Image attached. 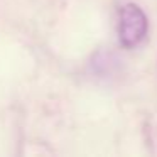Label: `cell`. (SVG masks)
<instances>
[{
    "label": "cell",
    "instance_id": "obj_1",
    "mask_svg": "<svg viewBox=\"0 0 157 157\" xmlns=\"http://www.w3.org/2000/svg\"><path fill=\"white\" fill-rule=\"evenodd\" d=\"M147 17L137 5L128 4L120 10L118 36L125 48H135L147 34Z\"/></svg>",
    "mask_w": 157,
    "mask_h": 157
}]
</instances>
